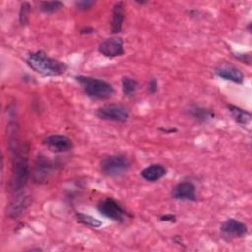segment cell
I'll list each match as a JSON object with an SVG mask.
<instances>
[{"label":"cell","instance_id":"cell-25","mask_svg":"<svg viewBox=\"0 0 252 252\" xmlns=\"http://www.w3.org/2000/svg\"><path fill=\"white\" fill-rule=\"evenodd\" d=\"M94 32V29H92V28H90V27H88V28H83L81 31H80V32L82 33V34H89V33H93Z\"/></svg>","mask_w":252,"mask_h":252},{"label":"cell","instance_id":"cell-4","mask_svg":"<svg viewBox=\"0 0 252 252\" xmlns=\"http://www.w3.org/2000/svg\"><path fill=\"white\" fill-rule=\"evenodd\" d=\"M131 161L123 155H111L105 157L100 161L101 172L109 177H117L129 170Z\"/></svg>","mask_w":252,"mask_h":252},{"label":"cell","instance_id":"cell-11","mask_svg":"<svg viewBox=\"0 0 252 252\" xmlns=\"http://www.w3.org/2000/svg\"><path fill=\"white\" fill-rule=\"evenodd\" d=\"M171 196L176 200L196 201V187L190 181H182L172 189Z\"/></svg>","mask_w":252,"mask_h":252},{"label":"cell","instance_id":"cell-20","mask_svg":"<svg viewBox=\"0 0 252 252\" xmlns=\"http://www.w3.org/2000/svg\"><path fill=\"white\" fill-rule=\"evenodd\" d=\"M63 7L64 5L60 1H43L40 3V10L46 14L55 13L61 10Z\"/></svg>","mask_w":252,"mask_h":252},{"label":"cell","instance_id":"cell-7","mask_svg":"<svg viewBox=\"0 0 252 252\" xmlns=\"http://www.w3.org/2000/svg\"><path fill=\"white\" fill-rule=\"evenodd\" d=\"M53 171V164L50 159L44 156H39L34 163L33 180L37 183H43L49 179Z\"/></svg>","mask_w":252,"mask_h":252},{"label":"cell","instance_id":"cell-17","mask_svg":"<svg viewBox=\"0 0 252 252\" xmlns=\"http://www.w3.org/2000/svg\"><path fill=\"white\" fill-rule=\"evenodd\" d=\"M188 114L191 115L193 118L197 119L198 121L204 122L208 119H211L214 117V112H212L209 109L203 108V107H191L188 109Z\"/></svg>","mask_w":252,"mask_h":252},{"label":"cell","instance_id":"cell-23","mask_svg":"<svg viewBox=\"0 0 252 252\" xmlns=\"http://www.w3.org/2000/svg\"><path fill=\"white\" fill-rule=\"evenodd\" d=\"M148 90L151 94H155L158 91V81L156 78H152L148 85Z\"/></svg>","mask_w":252,"mask_h":252},{"label":"cell","instance_id":"cell-24","mask_svg":"<svg viewBox=\"0 0 252 252\" xmlns=\"http://www.w3.org/2000/svg\"><path fill=\"white\" fill-rule=\"evenodd\" d=\"M160 220L163 221H170V222H174L176 220V218L174 215L172 214H166L160 217Z\"/></svg>","mask_w":252,"mask_h":252},{"label":"cell","instance_id":"cell-10","mask_svg":"<svg viewBox=\"0 0 252 252\" xmlns=\"http://www.w3.org/2000/svg\"><path fill=\"white\" fill-rule=\"evenodd\" d=\"M44 144L48 147L49 150L55 153L68 152L73 148L72 140L65 135H59V134L48 136L47 138H45Z\"/></svg>","mask_w":252,"mask_h":252},{"label":"cell","instance_id":"cell-1","mask_svg":"<svg viewBox=\"0 0 252 252\" xmlns=\"http://www.w3.org/2000/svg\"><path fill=\"white\" fill-rule=\"evenodd\" d=\"M26 61L30 68L45 77L60 76L67 70V65L64 62L48 56L43 51L31 53Z\"/></svg>","mask_w":252,"mask_h":252},{"label":"cell","instance_id":"cell-22","mask_svg":"<svg viewBox=\"0 0 252 252\" xmlns=\"http://www.w3.org/2000/svg\"><path fill=\"white\" fill-rule=\"evenodd\" d=\"M94 4H95V2L92 1V0H80V1H76V3H75L77 9L83 10V11L92 8Z\"/></svg>","mask_w":252,"mask_h":252},{"label":"cell","instance_id":"cell-13","mask_svg":"<svg viewBox=\"0 0 252 252\" xmlns=\"http://www.w3.org/2000/svg\"><path fill=\"white\" fill-rule=\"evenodd\" d=\"M124 16H125V5L124 2L119 1L114 4L113 10H112V21H111V32L112 33H118L121 29L124 22Z\"/></svg>","mask_w":252,"mask_h":252},{"label":"cell","instance_id":"cell-2","mask_svg":"<svg viewBox=\"0 0 252 252\" xmlns=\"http://www.w3.org/2000/svg\"><path fill=\"white\" fill-rule=\"evenodd\" d=\"M30 177V166L26 151L16 150L13 152L12 174L9 183L10 192L15 195L22 193Z\"/></svg>","mask_w":252,"mask_h":252},{"label":"cell","instance_id":"cell-18","mask_svg":"<svg viewBox=\"0 0 252 252\" xmlns=\"http://www.w3.org/2000/svg\"><path fill=\"white\" fill-rule=\"evenodd\" d=\"M138 87L139 83L135 79L128 76L122 78V91L125 95L130 96L134 94L138 90Z\"/></svg>","mask_w":252,"mask_h":252},{"label":"cell","instance_id":"cell-19","mask_svg":"<svg viewBox=\"0 0 252 252\" xmlns=\"http://www.w3.org/2000/svg\"><path fill=\"white\" fill-rule=\"evenodd\" d=\"M76 218H77V220L85 225H88V226H91V227H94V228H97L99 226L102 225V222L101 220H99L98 219L96 218H94L90 215H86L84 213H76Z\"/></svg>","mask_w":252,"mask_h":252},{"label":"cell","instance_id":"cell-16","mask_svg":"<svg viewBox=\"0 0 252 252\" xmlns=\"http://www.w3.org/2000/svg\"><path fill=\"white\" fill-rule=\"evenodd\" d=\"M227 108L231 114V116L233 117V119L240 123V124H247L250 119H251V114L250 112L238 107V106H235V105H232V104H228L227 105Z\"/></svg>","mask_w":252,"mask_h":252},{"label":"cell","instance_id":"cell-15","mask_svg":"<svg viewBox=\"0 0 252 252\" xmlns=\"http://www.w3.org/2000/svg\"><path fill=\"white\" fill-rule=\"evenodd\" d=\"M27 197L23 196L22 193H18L13 195L12 202L9 206V210L7 211V215L11 219H16L18 218L22 212L25 210L28 202H27Z\"/></svg>","mask_w":252,"mask_h":252},{"label":"cell","instance_id":"cell-8","mask_svg":"<svg viewBox=\"0 0 252 252\" xmlns=\"http://www.w3.org/2000/svg\"><path fill=\"white\" fill-rule=\"evenodd\" d=\"M99 52L106 57H116L124 54L123 40L121 37L113 36L103 40L98 46Z\"/></svg>","mask_w":252,"mask_h":252},{"label":"cell","instance_id":"cell-6","mask_svg":"<svg viewBox=\"0 0 252 252\" xmlns=\"http://www.w3.org/2000/svg\"><path fill=\"white\" fill-rule=\"evenodd\" d=\"M95 114L102 120L125 122L129 118V110L121 104H107L96 109Z\"/></svg>","mask_w":252,"mask_h":252},{"label":"cell","instance_id":"cell-9","mask_svg":"<svg viewBox=\"0 0 252 252\" xmlns=\"http://www.w3.org/2000/svg\"><path fill=\"white\" fill-rule=\"evenodd\" d=\"M220 230L223 235H225L229 238L243 237L248 232L246 224L238 220H235V219H227L221 224Z\"/></svg>","mask_w":252,"mask_h":252},{"label":"cell","instance_id":"cell-14","mask_svg":"<svg viewBox=\"0 0 252 252\" xmlns=\"http://www.w3.org/2000/svg\"><path fill=\"white\" fill-rule=\"evenodd\" d=\"M166 174V168L161 164H151L141 171V176L150 182H155Z\"/></svg>","mask_w":252,"mask_h":252},{"label":"cell","instance_id":"cell-12","mask_svg":"<svg viewBox=\"0 0 252 252\" xmlns=\"http://www.w3.org/2000/svg\"><path fill=\"white\" fill-rule=\"evenodd\" d=\"M215 74L223 80H228L237 84H242L244 80L242 72L232 65H221L216 68Z\"/></svg>","mask_w":252,"mask_h":252},{"label":"cell","instance_id":"cell-3","mask_svg":"<svg viewBox=\"0 0 252 252\" xmlns=\"http://www.w3.org/2000/svg\"><path fill=\"white\" fill-rule=\"evenodd\" d=\"M75 79L82 86L87 96L92 99H107L114 94L112 85L104 80L82 75L76 76Z\"/></svg>","mask_w":252,"mask_h":252},{"label":"cell","instance_id":"cell-5","mask_svg":"<svg viewBox=\"0 0 252 252\" xmlns=\"http://www.w3.org/2000/svg\"><path fill=\"white\" fill-rule=\"evenodd\" d=\"M97 210L102 216L117 222H123L126 217L129 216L120 204L112 198H105L100 201L97 205Z\"/></svg>","mask_w":252,"mask_h":252},{"label":"cell","instance_id":"cell-21","mask_svg":"<svg viewBox=\"0 0 252 252\" xmlns=\"http://www.w3.org/2000/svg\"><path fill=\"white\" fill-rule=\"evenodd\" d=\"M30 11H31L30 4L27 3V2L22 3L21 9H20V14H19V19H20V24L21 25H26L28 23V18H29Z\"/></svg>","mask_w":252,"mask_h":252}]
</instances>
